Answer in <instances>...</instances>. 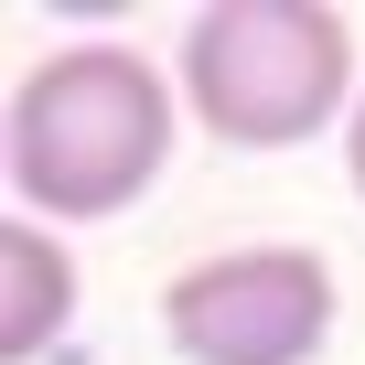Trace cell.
Returning a JSON list of instances; mask_svg holds the SVG:
<instances>
[{"mask_svg":"<svg viewBox=\"0 0 365 365\" xmlns=\"http://www.w3.org/2000/svg\"><path fill=\"white\" fill-rule=\"evenodd\" d=\"M172 140H182L172 65H150L140 43H54L0 108V172L54 237L129 215L172 172Z\"/></svg>","mask_w":365,"mask_h":365,"instance_id":"1","label":"cell"},{"mask_svg":"<svg viewBox=\"0 0 365 365\" xmlns=\"http://www.w3.org/2000/svg\"><path fill=\"white\" fill-rule=\"evenodd\" d=\"M354 86H365L354 22L322 0H215L182 22L172 54V108L226 150H301L344 129Z\"/></svg>","mask_w":365,"mask_h":365,"instance_id":"2","label":"cell"},{"mask_svg":"<svg viewBox=\"0 0 365 365\" xmlns=\"http://www.w3.org/2000/svg\"><path fill=\"white\" fill-rule=\"evenodd\" d=\"M333 312L344 290L322 247H215L161 279V344L182 365H322Z\"/></svg>","mask_w":365,"mask_h":365,"instance_id":"3","label":"cell"},{"mask_svg":"<svg viewBox=\"0 0 365 365\" xmlns=\"http://www.w3.org/2000/svg\"><path fill=\"white\" fill-rule=\"evenodd\" d=\"M86 279H76V247L33 215H0V365H33L65 344Z\"/></svg>","mask_w":365,"mask_h":365,"instance_id":"4","label":"cell"},{"mask_svg":"<svg viewBox=\"0 0 365 365\" xmlns=\"http://www.w3.org/2000/svg\"><path fill=\"white\" fill-rule=\"evenodd\" d=\"M344 182H354V205H365V86H354V108H344Z\"/></svg>","mask_w":365,"mask_h":365,"instance_id":"5","label":"cell"},{"mask_svg":"<svg viewBox=\"0 0 365 365\" xmlns=\"http://www.w3.org/2000/svg\"><path fill=\"white\" fill-rule=\"evenodd\" d=\"M0 182H11V172H0Z\"/></svg>","mask_w":365,"mask_h":365,"instance_id":"6","label":"cell"}]
</instances>
